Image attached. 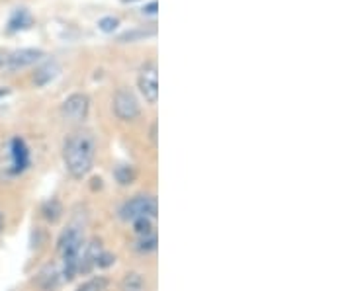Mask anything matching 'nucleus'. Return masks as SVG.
I'll return each mask as SVG.
<instances>
[{"mask_svg": "<svg viewBox=\"0 0 352 291\" xmlns=\"http://www.w3.org/2000/svg\"><path fill=\"white\" fill-rule=\"evenodd\" d=\"M94 159H96V135L87 127H78L63 143L65 168L75 180H82L92 170Z\"/></svg>", "mask_w": 352, "mask_h": 291, "instance_id": "f257e3e1", "label": "nucleus"}, {"mask_svg": "<svg viewBox=\"0 0 352 291\" xmlns=\"http://www.w3.org/2000/svg\"><path fill=\"white\" fill-rule=\"evenodd\" d=\"M85 246L82 239V231L75 225L67 227L59 237L57 242V251L61 254V278L65 281H71L78 274V256Z\"/></svg>", "mask_w": 352, "mask_h": 291, "instance_id": "f03ea898", "label": "nucleus"}, {"mask_svg": "<svg viewBox=\"0 0 352 291\" xmlns=\"http://www.w3.org/2000/svg\"><path fill=\"white\" fill-rule=\"evenodd\" d=\"M118 213L126 223H133L138 219H157V198L151 194H138L122 203Z\"/></svg>", "mask_w": 352, "mask_h": 291, "instance_id": "7ed1b4c3", "label": "nucleus"}, {"mask_svg": "<svg viewBox=\"0 0 352 291\" xmlns=\"http://www.w3.org/2000/svg\"><path fill=\"white\" fill-rule=\"evenodd\" d=\"M45 57V53L41 49H34V47H24V49H14L4 51L0 49V71H20L25 67L39 63Z\"/></svg>", "mask_w": 352, "mask_h": 291, "instance_id": "20e7f679", "label": "nucleus"}, {"mask_svg": "<svg viewBox=\"0 0 352 291\" xmlns=\"http://www.w3.org/2000/svg\"><path fill=\"white\" fill-rule=\"evenodd\" d=\"M112 110L113 115H116L120 121H135L139 115H141V106H139L135 92L126 89V86L116 90L112 100Z\"/></svg>", "mask_w": 352, "mask_h": 291, "instance_id": "39448f33", "label": "nucleus"}, {"mask_svg": "<svg viewBox=\"0 0 352 291\" xmlns=\"http://www.w3.org/2000/svg\"><path fill=\"white\" fill-rule=\"evenodd\" d=\"M138 89L147 104H157L159 100V69L155 61H147L139 69Z\"/></svg>", "mask_w": 352, "mask_h": 291, "instance_id": "423d86ee", "label": "nucleus"}, {"mask_svg": "<svg viewBox=\"0 0 352 291\" xmlns=\"http://www.w3.org/2000/svg\"><path fill=\"white\" fill-rule=\"evenodd\" d=\"M90 112V98L82 92H75L67 96L61 104V115L71 124H82Z\"/></svg>", "mask_w": 352, "mask_h": 291, "instance_id": "0eeeda50", "label": "nucleus"}, {"mask_svg": "<svg viewBox=\"0 0 352 291\" xmlns=\"http://www.w3.org/2000/svg\"><path fill=\"white\" fill-rule=\"evenodd\" d=\"M32 165V154L30 147L22 137H12L10 139V166H8V174L20 176Z\"/></svg>", "mask_w": 352, "mask_h": 291, "instance_id": "6e6552de", "label": "nucleus"}, {"mask_svg": "<svg viewBox=\"0 0 352 291\" xmlns=\"http://www.w3.org/2000/svg\"><path fill=\"white\" fill-rule=\"evenodd\" d=\"M102 251L104 248H102V242L98 239L88 241V244L82 246L80 256H78V274H88L90 270H94L96 268V260H98Z\"/></svg>", "mask_w": 352, "mask_h": 291, "instance_id": "1a4fd4ad", "label": "nucleus"}, {"mask_svg": "<svg viewBox=\"0 0 352 291\" xmlns=\"http://www.w3.org/2000/svg\"><path fill=\"white\" fill-rule=\"evenodd\" d=\"M61 270L55 264H45L39 270V274L36 276V286L43 291L57 290V286L61 283Z\"/></svg>", "mask_w": 352, "mask_h": 291, "instance_id": "9d476101", "label": "nucleus"}, {"mask_svg": "<svg viewBox=\"0 0 352 291\" xmlns=\"http://www.w3.org/2000/svg\"><path fill=\"white\" fill-rule=\"evenodd\" d=\"M61 73V67L57 61H45V63H41L34 71V84L38 86V89H43V86H47L50 82H53L57 76Z\"/></svg>", "mask_w": 352, "mask_h": 291, "instance_id": "9b49d317", "label": "nucleus"}, {"mask_svg": "<svg viewBox=\"0 0 352 291\" xmlns=\"http://www.w3.org/2000/svg\"><path fill=\"white\" fill-rule=\"evenodd\" d=\"M34 25V16L32 12L28 10V8H16L10 16V20H8V25H6V30L10 32V34H16V32H24V30H30Z\"/></svg>", "mask_w": 352, "mask_h": 291, "instance_id": "f8f14e48", "label": "nucleus"}, {"mask_svg": "<svg viewBox=\"0 0 352 291\" xmlns=\"http://www.w3.org/2000/svg\"><path fill=\"white\" fill-rule=\"evenodd\" d=\"M157 36V30L155 27H133V30H127L124 32L120 38H118V43H135V41H145L147 38H155Z\"/></svg>", "mask_w": 352, "mask_h": 291, "instance_id": "ddd939ff", "label": "nucleus"}, {"mask_svg": "<svg viewBox=\"0 0 352 291\" xmlns=\"http://www.w3.org/2000/svg\"><path fill=\"white\" fill-rule=\"evenodd\" d=\"M113 178L120 186H131L138 180V170L131 165H120L113 170Z\"/></svg>", "mask_w": 352, "mask_h": 291, "instance_id": "4468645a", "label": "nucleus"}, {"mask_svg": "<svg viewBox=\"0 0 352 291\" xmlns=\"http://www.w3.org/2000/svg\"><path fill=\"white\" fill-rule=\"evenodd\" d=\"M41 213H43V217L50 223H57L63 217V205H61V202L57 198H51V200H47L41 205Z\"/></svg>", "mask_w": 352, "mask_h": 291, "instance_id": "2eb2a0df", "label": "nucleus"}, {"mask_svg": "<svg viewBox=\"0 0 352 291\" xmlns=\"http://www.w3.org/2000/svg\"><path fill=\"white\" fill-rule=\"evenodd\" d=\"M122 291H145V278L139 272H127L122 279Z\"/></svg>", "mask_w": 352, "mask_h": 291, "instance_id": "dca6fc26", "label": "nucleus"}, {"mask_svg": "<svg viewBox=\"0 0 352 291\" xmlns=\"http://www.w3.org/2000/svg\"><path fill=\"white\" fill-rule=\"evenodd\" d=\"M108 288H110V279L104 276H94V278L82 281L76 291H108Z\"/></svg>", "mask_w": 352, "mask_h": 291, "instance_id": "f3484780", "label": "nucleus"}, {"mask_svg": "<svg viewBox=\"0 0 352 291\" xmlns=\"http://www.w3.org/2000/svg\"><path fill=\"white\" fill-rule=\"evenodd\" d=\"M133 248L141 254H149L157 248V233L147 235V237H138V241L133 244Z\"/></svg>", "mask_w": 352, "mask_h": 291, "instance_id": "a211bd4d", "label": "nucleus"}, {"mask_svg": "<svg viewBox=\"0 0 352 291\" xmlns=\"http://www.w3.org/2000/svg\"><path fill=\"white\" fill-rule=\"evenodd\" d=\"M131 227L138 237H147V235L155 233V219H138L131 223Z\"/></svg>", "mask_w": 352, "mask_h": 291, "instance_id": "6ab92c4d", "label": "nucleus"}, {"mask_svg": "<svg viewBox=\"0 0 352 291\" xmlns=\"http://www.w3.org/2000/svg\"><path fill=\"white\" fill-rule=\"evenodd\" d=\"M118 27H120V18H116V16H104L98 20V30L104 34H113Z\"/></svg>", "mask_w": 352, "mask_h": 291, "instance_id": "aec40b11", "label": "nucleus"}, {"mask_svg": "<svg viewBox=\"0 0 352 291\" xmlns=\"http://www.w3.org/2000/svg\"><path fill=\"white\" fill-rule=\"evenodd\" d=\"M116 264V256L110 253H106V251H102L100 256H98V260H96V268H110Z\"/></svg>", "mask_w": 352, "mask_h": 291, "instance_id": "412c9836", "label": "nucleus"}, {"mask_svg": "<svg viewBox=\"0 0 352 291\" xmlns=\"http://www.w3.org/2000/svg\"><path fill=\"white\" fill-rule=\"evenodd\" d=\"M141 10H143L145 16H157V12H159V2H157V0H151V2H147Z\"/></svg>", "mask_w": 352, "mask_h": 291, "instance_id": "4be33fe9", "label": "nucleus"}, {"mask_svg": "<svg viewBox=\"0 0 352 291\" xmlns=\"http://www.w3.org/2000/svg\"><path fill=\"white\" fill-rule=\"evenodd\" d=\"M151 141L153 143H157V124H153L151 126Z\"/></svg>", "mask_w": 352, "mask_h": 291, "instance_id": "5701e85b", "label": "nucleus"}, {"mask_svg": "<svg viewBox=\"0 0 352 291\" xmlns=\"http://www.w3.org/2000/svg\"><path fill=\"white\" fill-rule=\"evenodd\" d=\"M10 94V89H2L0 86V98H4V96H8Z\"/></svg>", "mask_w": 352, "mask_h": 291, "instance_id": "b1692460", "label": "nucleus"}, {"mask_svg": "<svg viewBox=\"0 0 352 291\" xmlns=\"http://www.w3.org/2000/svg\"><path fill=\"white\" fill-rule=\"evenodd\" d=\"M2 229H4V217L0 213V233H2Z\"/></svg>", "mask_w": 352, "mask_h": 291, "instance_id": "393cba45", "label": "nucleus"}, {"mask_svg": "<svg viewBox=\"0 0 352 291\" xmlns=\"http://www.w3.org/2000/svg\"><path fill=\"white\" fill-rule=\"evenodd\" d=\"M122 2H126V4H131V2H138V0H122Z\"/></svg>", "mask_w": 352, "mask_h": 291, "instance_id": "a878e982", "label": "nucleus"}]
</instances>
